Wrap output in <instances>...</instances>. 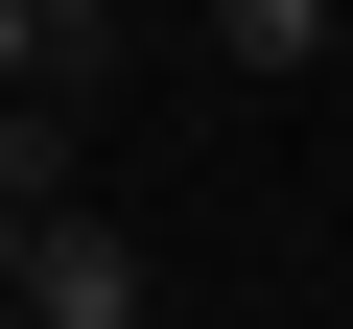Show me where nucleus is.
Returning <instances> with one entry per match:
<instances>
[{"instance_id": "obj_1", "label": "nucleus", "mask_w": 353, "mask_h": 329, "mask_svg": "<svg viewBox=\"0 0 353 329\" xmlns=\"http://www.w3.org/2000/svg\"><path fill=\"white\" fill-rule=\"evenodd\" d=\"M24 306H48V329H141V235H94V212H24Z\"/></svg>"}, {"instance_id": "obj_2", "label": "nucleus", "mask_w": 353, "mask_h": 329, "mask_svg": "<svg viewBox=\"0 0 353 329\" xmlns=\"http://www.w3.org/2000/svg\"><path fill=\"white\" fill-rule=\"evenodd\" d=\"M330 24H353V0H212V47H236V71H330Z\"/></svg>"}, {"instance_id": "obj_3", "label": "nucleus", "mask_w": 353, "mask_h": 329, "mask_svg": "<svg viewBox=\"0 0 353 329\" xmlns=\"http://www.w3.org/2000/svg\"><path fill=\"white\" fill-rule=\"evenodd\" d=\"M0 94H94V71L48 47V0H0Z\"/></svg>"}, {"instance_id": "obj_4", "label": "nucleus", "mask_w": 353, "mask_h": 329, "mask_svg": "<svg viewBox=\"0 0 353 329\" xmlns=\"http://www.w3.org/2000/svg\"><path fill=\"white\" fill-rule=\"evenodd\" d=\"M94 24H118V0H48V47H71V71H94Z\"/></svg>"}, {"instance_id": "obj_5", "label": "nucleus", "mask_w": 353, "mask_h": 329, "mask_svg": "<svg viewBox=\"0 0 353 329\" xmlns=\"http://www.w3.org/2000/svg\"><path fill=\"white\" fill-rule=\"evenodd\" d=\"M0 282H24V189H0Z\"/></svg>"}, {"instance_id": "obj_6", "label": "nucleus", "mask_w": 353, "mask_h": 329, "mask_svg": "<svg viewBox=\"0 0 353 329\" xmlns=\"http://www.w3.org/2000/svg\"><path fill=\"white\" fill-rule=\"evenodd\" d=\"M0 329H48V306H24V282H0Z\"/></svg>"}]
</instances>
